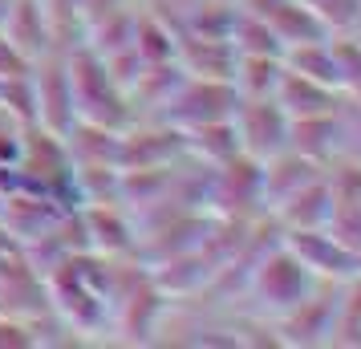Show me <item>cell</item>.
<instances>
[{
    "label": "cell",
    "mask_w": 361,
    "mask_h": 349,
    "mask_svg": "<svg viewBox=\"0 0 361 349\" xmlns=\"http://www.w3.org/2000/svg\"><path fill=\"white\" fill-rule=\"evenodd\" d=\"M66 61H69V85H73V110H78V118L110 126V130H126L134 122L130 98L118 85L114 73L106 69V61L90 45L66 49Z\"/></svg>",
    "instance_id": "6da1fadb"
},
{
    "label": "cell",
    "mask_w": 361,
    "mask_h": 349,
    "mask_svg": "<svg viewBox=\"0 0 361 349\" xmlns=\"http://www.w3.org/2000/svg\"><path fill=\"white\" fill-rule=\"evenodd\" d=\"M317 284H321V281H317L309 268L284 248V240H280L276 248H268L260 256V264L252 268L240 305L252 309V313L268 317V321H276V317H284L288 309H296V305L317 288Z\"/></svg>",
    "instance_id": "7a4b0ae2"
},
{
    "label": "cell",
    "mask_w": 361,
    "mask_h": 349,
    "mask_svg": "<svg viewBox=\"0 0 361 349\" xmlns=\"http://www.w3.org/2000/svg\"><path fill=\"white\" fill-rule=\"evenodd\" d=\"M207 212L224 219H252L264 212V163L252 154H231L228 163L212 166Z\"/></svg>",
    "instance_id": "3957f363"
},
{
    "label": "cell",
    "mask_w": 361,
    "mask_h": 349,
    "mask_svg": "<svg viewBox=\"0 0 361 349\" xmlns=\"http://www.w3.org/2000/svg\"><path fill=\"white\" fill-rule=\"evenodd\" d=\"M235 106H240V94L224 78H183L179 90L171 94V102L154 118H163V122L179 126V130H195L203 122L231 118Z\"/></svg>",
    "instance_id": "277c9868"
},
{
    "label": "cell",
    "mask_w": 361,
    "mask_h": 349,
    "mask_svg": "<svg viewBox=\"0 0 361 349\" xmlns=\"http://www.w3.org/2000/svg\"><path fill=\"white\" fill-rule=\"evenodd\" d=\"M337 305H341V281H321L296 309L272 321L280 345H329L337 329Z\"/></svg>",
    "instance_id": "5b68a950"
},
{
    "label": "cell",
    "mask_w": 361,
    "mask_h": 349,
    "mask_svg": "<svg viewBox=\"0 0 361 349\" xmlns=\"http://www.w3.org/2000/svg\"><path fill=\"white\" fill-rule=\"evenodd\" d=\"M29 78H33V98H37V126H45V130L66 138L69 126L78 122L66 49L41 53V57L33 61V69H29Z\"/></svg>",
    "instance_id": "8992f818"
},
{
    "label": "cell",
    "mask_w": 361,
    "mask_h": 349,
    "mask_svg": "<svg viewBox=\"0 0 361 349\" xmlns=\"http://www.w3.org/2000/svg\"><path fill=\"white\" fill-rule=\"evenodd\" d=\"M231 122H235L240 150L252 154V159H260V163L288 147L293 118H288V110H284L276 98H240Z\"/></svg>",
    "instance_id": "52a82bcc"
},
{
    "label": "cell",
    "mask_w": 361,
    "mask_h": 349,
    "mask_svg": "<svg viewBox=\"0 0 361 349\" xmlns=\"http://www.w3.org/2000/svg\"><path fill=\"white\" fill-rule=\"evenodd\" d=\"M187 154V130L171 126L163 118H134L122 130V150H118V166L122 171H138V166H166Z\"/></svg>",
    "instance_id": "ba28073f"
},
{
    "label": "cell",
    "mask_w": 361,
    "mask_h": 349,
    "mask_svg": "<svg viewBox=\"0 0 361 349\" xmlns=\"http://www.w3.org/2000/svg\"><path fill=\"white\" fill-rule=\"evenodd\" d=\"M284 248L293 252L300 264L309 268L317 281H345L361 268V256L345 248L329 228H300V232H284Z\"/></svg>",
    "instance_id": "9c48e42d"
},
{
    "label": "cell",
    "mask_w": 361,
    "mask_h": 349,
    "mask_svg": "<svg viewBox=\"0 0 361 349\" xmlns=\"http://www.w3.org/2000/svg\"><path fill=\"white\" fill-rule=\"evenodd\" d=\"M85 228H90V244L102 256H134L138 248V224L118 200L110 203H82Z\"/></svg>",
    "instance_id": "30bf717a"
},
{
    "label": "cell",
    "mask_w": 361,
    "mask_h": 349,
    "mask_svg": "<svg viewBox=\"0 0 361 349\" xmlns=\"http://www.w3.org/2000/svg\"><path fill=\"white\" fill-rule=\"evenodd\" d=\"M288 150L312 159L317 166H329L337 154H345V118H341V110H333V114L293 118Z\"/></svg>",
    "instance_id": "8fae6325"
},
{
    "label": "cell",
    "mask_w": 361,
    "mask_h": 349,
    "mask_svg": "<svg viewBox=\"0 0 361 349\" xmlns=\"http://www.w3.org/2000/svg\"><path fill=\"white\" fill-rule=\"evenodd\" d=\"M272 98L288 110V118H309V114H333V110H345V98L341 90H333V85L317 82L309 73H296V69L284 66L276 82V94Z\"/></svg>",
    "instance_id": "7c38bea8"
},
{
    "label": "cell",
    "mask_w": 361,
    "mask_h": 349,
    "mask_svg": "<svg viewBox=\"0 0 361 349\" xmlns=\"http://www.w3.org/2000/svg\"><path fill=\"white\" fill-rule=\"evenodd\" d=\"M333 187H329V175L321 171L312 183H305L300 191H293L284 203L272 207V219H276L284 232H300V228H325L329 216H333Z\"/></svg>",
    "instance_id": "4fadbf2b"
},
{
    "label": "cell",
    "mask_w": 361,
    "mask_h": 349,
    "mask_svg": "<svg viewBox=\"0 0 361 349\" xmlns=\"http://www.w3.org/2000/svg\"><path fill=\"white\" fill-rule=\"evenodd\" d=\"M175 66H179L187 78H224V82H231L235 49H231V41L175 33Z\"/></svg>",
    "instance_id": "5bb4252c"
},
{
    "label": "cell",
    "mask_w": 361,
    "mask_h": 349,
    "mask_svg": "<svg viewBox=\"0 0 361 349\" xmlns=\"http://www.w3.org/2000/svg\"><path fill=\"white\" fill-rule=\"evenodd\" d=\"M325 166H317L312 159L296 154V150H280L272 159H264V212H272L276 203H284L293 191H300L305 183H312Z\"/></svg>",
    "instance_id": "9a60e30c"
},
{
    "label": "cell",
    "mask_w": 361,
    "mask_h": 349,
    "mask_svg": "<svg viewBox=\"0 0 361 349\" xmlns=\"http://www.w3.org/2000/svg\"><path fill=\"white\" fill-rule=\"evenodd\" d=\"M0 33L8 37L17 49H25L29 57H41V53L53 49V33H49V20H45V4L41 0H17L8 20L0 25Z\"/></svg>",
    "instance_id": "2e32d148"
},
{
    "label": "cell",
    "mask_w": 361,
    "mask_h": 349,
    "mask_svg": "<svg viewBox=\"0 0 361 349\" xmlns=\"http://www.w3.org/2000/svg\"><path fill=\"white\" fill-rule=\"evenodd\" d=\"M260 17V13H256ZM264 20H268V29L276 33V41L284 45V49H293V45H305V41H321V37H333L321 25V17L312 13V8H305L300 0H280L276 8H268L264 13Z\"/></svg>",
    "instance_id": "e0dca14e"
},
{
    "label": "cell",
    "mask_w": 361,
    "mask_h": 349,
    "mask_svg": "<svg viewBox=\"0 0 361 349\" xmlns=\"http://www.w3.org/2000/svg\"><path fill=\"white\" fill-rule=\"evenodd\" d=\"M280 73H284V57H272V53H235L231 85H235L240 98H272Z\"/></svg>",
    "instance_id": "ac0fdd59"
},
{
    "label": "cell",
    "mask_w": 361,
    "mask_h": 349,
    "mask_svg": "<svg viewBox=\"0 0 361 349\" xmlns=\"http://www.w3.org/2000/svg\"><path fill=\"white\" fill-rule=\"evenodd\" d=\"M134 53L142 57V66H159V61H175V25L154 13L147 4H138L134 17Z\"/></svg>",
    "instance_id": "d6986e66"
},
{
    "label": "cell",
    "mask_w": 361,
    "mask_h": 349,
    "mask_svg": "<svg viewBox=\"0 0 361 349\" xmlns=\"http://www.w3.org/2000/svg\"><path fill=\"white\" fill-rule=\"evenodd\" d=\"M187 154L207 166L228 163L231 154H240V138H235V122L219 118V122H203L195 130H187Z\"/></svg>",
    "instance_id": "ffe728a7"
},
{
    "label": "cell",
    "mask_w": 361,
    "mask_h": 349,
    "mask_svg": "<svg viewBox=\"0 0 361 349\" xmlns=\"http://www.w3.org/2000/svg\"><path fill=\"white\" fill-rule=\"evenodd\" d=\"M333 57H337V90L349 106H361V45L349 33H333Z\"/></svg>",
    "instance_id": "44dd1931"
},
{
    "label": "cell",
    "mask_w": 361,
    "mask_h": 349,
    "mask_svg": "<svg viewBox=\"0 0 361 349\" xmlns=\"http://www.w3.org/2000/svg\"><path fill=\"white\" fill-rule=\"evenodd\" d=\"M305 8H312L329 33H349L361 20V0H300Z\"/></svg>",
    "instance_id": "7402d4cb"
},
{
    "label": "cell",
    "mask_w": 361,
    "mask_h": 349,
    "mask_svg": "<svg viewBox=\"0 0 361 349\" xmlns=\"http://www.w3.org/2000/svg\"><path fill=\"white\" fill-rule=\"evenodd\" d=\"M33 69V57L25 49H17L8 37L0 33V82H8V78H25Z\"/></svg>",
    "instance_id": "603a6c76"
},
{
    "label": "cell",
    "mask_w": 361,
    "mask_h": 349,
    "mask_svg": "<svg viewBox=\"0 0 361 349\" xmlns=\"http://www.w3.org/2000/svg\"><path fill=\"white\" fill-rule=\"evenodd\" d=\"M13 4H17V0H0V25L8 20V13H13Z\"/></svg>",
    "instance_id": "cb8c5ba5"
},
{
    "label": "cell",
    "mask_w": 361,
    "mask_h": 349,
    "mask_svg": "<svg viewBox=\"0 0 361 349\" xmlns=\"http://www.w3.org/2000/svg\"><path fill=\"white\" fill-rule=\"evenodd\" d=\"M349 37H353V41H357V45H361V20H357V25H353V29H349Z\"/></svg>",
    "instance_id": "d4e9b609"
},
{
    "label": "cell",
    "mask_w": 361,
    "mask_h": 349,
    "mask_svg": "<svg viewBox=\"0 0 361 349\" xmlns=\"http://www.w3.org/2000/svg\"><path fill=\"white\" fill-rule=\"evenodd\" d=\"M0 203H4V191H0Z\"/></svg>",
    "instance_id": "484cf974"
}]
</instances>
